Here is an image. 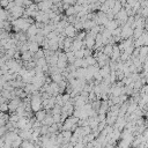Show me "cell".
Segmentation results:
<instances>
[{
  "mask_svg": "<svg viewBox=\"0 0 148 148\" xmlns=\"http://www.w3.org/2000/svg\"><path fill=\"white\" fill-rule=\"evenodd\" d=\"M42 104H43V102H42L41 97L34 95V97H33L31 101H30V107H31V109L37 112V111H39V109L42 108Z\"/></svg>",
  "mask_w": 148,
  "mask_h": 148,
  "instance_id": "obj_1",
  "label": "cell"
},
{
  "mask_svg": "<svg viewBox=\"0 0 148 148\" xmlns=\"http://www.w3.org/2000/svg\"><path fill=\"white\" fill-rule=\"evenodd\" d=\"M75 33H77V29L73 24H68L64 30V35L67 36V37H71V38H73L74 36H75Z\"/></svg>",
  "mask_w": 148,
  "mask_h": 148,
  "instance_id": "obj_2",
  "label": "cell"
},
{
  "mask_svg": "<svg viewBox=\"0 0 148 148\" xmlns=\"http://www.w3.org/2000/svg\"><path fill=\"white\" fill-rule=\"evenodd\" d=\"M37 34H38V28L36 27V24H30V27H29L28 30H27V35L33 38V37H35Z\"/></svg>",
  "mask_w": 148,
  "mask_h": 148,
  "instance_id": "obj_3",
  "label": "cell"
},
{
  "mask_svg": "<svg viewBox=\"0 0 148 148\" xmlns=\"http://www.w3.org/2000/svg\"><path fill=\"white\" fill-rule=\"evenodd\" d=\"M20 105H21V104H20V100H18V98L12 100V101L8 103L10 111H16V110H18V108H19Z\"/></svg>",
  "mask_w": 148,
  "mask_h": 148,
  "instance_id": "obj_4",
  "label": "cell"
},
{
  "mask_svg": "<svg viewBox=\"0 0 148 148\" xmlns=\"http://www.w3.org/2000/svg\"><path fill=\"white\" fill-rule=\"evenodd\" d=\"M11 19V14L8 11H6L5 8L0 7V21H6Z\"/></svg>",
  "mask_w": 148,
  "mask_h": 148,
  "instance_id": "obj_5",
  "label": "cell"
},
{
  "mask_svg": "<svg viewBox=\"0 0 148 148\" xmlns=\"http://www.w3.org/2000/svg\"><path fill=\"white\" fill-rule=\"evenodd\" d=\"M38 50H39V44H38L37 42L33 41L31 43H29V51H30L31 53H36Z\"/></svg>",
  "mask_w": 148,
  "mask_h": 148,
  "instance_id": "obj_6",
  "label": "cell"
},
{
  "mask_svg": "<svg viewBox=\"0 0 148 148\" xmlns=\"http://www.w3.org/2000/svg\"><path fill=\"white\" fill-rule=\"evenodd\" d=\"M112 50H113V46L111 44H108L103 48V53L107 54V56H111L112 54Z\"/></svg>",
  "mask_w": 148,
  "mask_h": 148,
  "instance_id": "obj_7",
  "label": "cell"
},
{
  "mask_svg": "<svg viewBox=\"0 0 148 148\" xmlns=\"http://www.w3.org/2000/svg\"><path fill=\"white\" fill-rule=\"evenodd\" d=\"M36 117H37V120H44V118L46 117V112L39 110L36 112Z\"/></svg>",
  "mask_w": 148,
  "mask_h": 148,
  "instance_id": "obj_8",
  "label": "cell"
}]
</instances>
